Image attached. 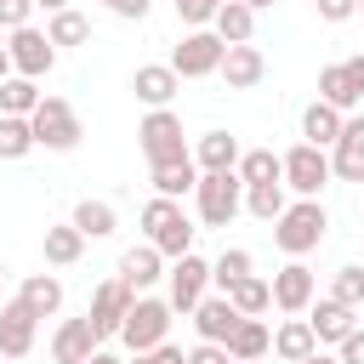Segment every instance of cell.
<instances>
[{
    "mask_svg": "<svg viewBox=\"0 0 364 364\" xmlns=\"http://www.w3.org/2000/svg\"><path fill=\"white\" fill-rule=\"evenodd\" d=\"M222 296H228V301H233L245 318H262V313L273 307V290H267V279H262V273H245V279H233Z\"/></svg>",
    "mask_w": 364,
    "mask_h": 364,
    "instance_id": "obj_29",
    "label": "cell"
},
{
    "mask_svg": "<svg viewBox=\"0 0 364 364\" xmlns=\"http://www.w3.org/2000/svg\"><path fill=\"white\" fill-rule=\"evenodd\" d=\"M250 364H262V358H250Z\"/></svg>",
    "mask_w": 364,
    "mask_h": 364,
    "instance_id": "obj_55",
    "label": "cell"
},
{
    "mask_svg": "<svg viewBox=\"0 0 364 364\" xmlns=\"http://www.w3.org/2000/svg\"><path fill=\"white\" fill-rule=\"evenodd\" d=\"M313 347H318V341H313V324H307L301 313H290V318L273 330V347H267V353H273V358H284V364H301Z\"/></svg>",
    "mask_w": 364,
    "mask_h": 364,
    "instance_id": "obj_26",
    "label": "cell"
},
{
    "mask_svg": "<svg viewBox=\"0 0 364 364\" xmlns=\"http://www.w3.org/2000/svg\"><path fill=\"white\" fill-rule=\"evenodd\" d=\"M336 358H341V364H364V330H358V324L336 341Z\"/></svg>",
    "mask_w": 364,
    "mask_h": 364,
    "instance_id": "obj_43",
    "label": "cell"
},
{
    "mask_svg": "<svg viewBox=\"0 0 364 364\" xmlns=\"http://www.w3.org/2000/svg\"><path fill=\"white\" fill-rule=\"evenodd\" d=\"M182 364H233V358H228L222 341H193V347L182 353Z\"/></svg>",
    "mask_w": 364,
    "mask_h": 364,
    "instance_id": "obj_40",
    "label": "cell"
},
{
    "mask_svg": "<svg viewBox=\"0 0 364 364\" xmlns=\"http://www.w3.org/2000/svg\"><path fill=\"white\" fill-rule=\"evenodd\" d=\"M102 6H108V11H114V17H125V23H142V17H148V6H154V0H102Z\"/></svg>",
    "mask_w": 364,
    "mask_h": 364,
    "instance_id": "obj_45",
    "label": "cell"
},
{
    "mask_svg": "<svg viewBox=\"0 0 364 364\" xmlns=\"http://www.w3.org/2000/svg\"><path fill=\"white\" fill-rule=\"evenodd\" d=\"M188 318H193V336H199V341H228V336H233V324H239L245 313H239L222 290H216V296L205 290V296H199V307H193Z\"/></svg>",
    "mask_w": 364,
    "mask_h": 364,
    "instance_id": "obj_16",
    "label": "cell"
},
{
    "mask_svg": "<svg viewBox=\"0 0 364 364\" xmlns=\"http://www.w3.org/2000/svg\"><path fill=\"white\" fill-rule=\"evenodd\" d=\"M284 205H290V199H284V182H256V188H245V210H250L256 222H273Z\"/></svg>",
    "mask_w": 364,
    "mask_h": 364,
    "instance_id": "obj_36",
    "label": "cell"
},
{
    "mask_svg": "<svg viewBox=\"0 0 364 364\" xmlns=\"http://www.w3.org/2000/svg\"><path fill=\"white\" fill-rule=\"evenodd\" d=\"M6 74H11V57H6V46H0V80H6Z\"/></svg>",
    "mask_w": 364,
    "mask_h": 364,
    "instance_id": "obj_50",
    "label": "cell"
},
{
    "mask_svg": "<svg viewBox=\"0 0 364 364\" xmlns=\"http://www.w3.org/2000/svg\"><path fill=\"white\" fill-rule=\"evenodd\" d=\"M0 46H6V28H0Z\"/></svg>",
    "mask_w": 364,
    "mask_h": 364,
    "instance_id": "obj_53",
    "label": "cell"
},
{
    "mask_svg": "<svg viewBox=\"0 0 364 364\" xmlns=\"http://www.w3.org/2000/svg\"><path fill=\"white\" fill-rule=\"evenodd\" d=\"M188 154H193V165H199V171H233L245 148H239V136H228V131H205Z\"/></svg>",
    "mask_w": 364,
    "mask_h": 364,
    "instance_id": "obj_22",
    "label": "cell"
},
{
    "mask_svg": "<svg viewBox=\"0 0 364 364\" xmlns=\"http://www.w3.org/2000/svg\"><path fill=\"white\" fill-rule=\"evenodd\" d=\"M17 296H23V307H28L34 318H57V313H63V279H57V273H28Z\"/></svg>",
    "mask_w": 364,
    "mask_h": 364,
    "instance_id": "obj_24",
    "label": "cell"
},
{
    "mask_svg": "<svg viewBox=\"0 0 364 364\" xmlns=\"http://www.w3.org/2000/svg\"><path fill=\"white\" fill-rule=\"evenodd\" d=\"M165 284H171V296H165V301H171V313H193V307H199V296L210 290V262L188 250V256H176V262L165 267Z\"/></svg>",
    "mask_w": 364,
    "mask_h": 364,
    "instance_id": "obj_10",
    "label": "cell"
},
{
    "mask_svg": "<svg viewBox=\"0 0 364 364\" xmlns=\"http://www.w3.org/2000/svg\"><path fill=\"white\" fill-rule=\"evenodd\" d=\"M131 301H136V290H131L125 279H102V284L91 290V307H85V318H91V330H97V341H108V336H119V324H125V313H131Z\"/></svg>",
    "mask_w": 364,
    "mask_h": 364,
    "instance_id": "obj_11",
    "label": "cell"
},
{
    "mask_svg": "<svg viewBox=\"0 0 364 364\" xmlns=\"http://www.w3.org/2000/svg\"><path fill=\"white\" fill-rule=\"evenodd\" d=\"M193 205H199V222H205V228H228V222L245 210V182H239V171H199Z\"/></svg>",
    "mask_w": 364,
    "mask_h": 364,
    "instance_id": "obj_5",
    "label": "cell"
},
{
    "mask_svg": "<svg viewBox=\"0 0 364 364\" xmlns=\"http://www.w3.org/2000/svg\"><path fill=\"white\" fill-rule=\"evenodd\" d=\"M85 364H119V358H114V353H102V347H97V353H91V358H85Z\"/></svg>",
    "mask_w": 364,
    "mask_h": 364,
    "instance_id": "obj_49",
    "label": "cell"
},
{
    "mask_svg": "<svg viewBox=\"0 0 364 364\" xmlns=\"http://www.w3.org/2000/svg\"><path fill=\"white\" fill-rule=\"evenodd\" d=\"M267 290H273V307H279V313H307V301L318 296V279H313V267H307L301 256H290V262L267 279Z\"/></svg>",
    "mask_w": 364,
    "mask_h": 364,
    "instance_id": "obj_12",
    "label": "cell"
},
{
    "mask_svg": "<svg viewBox=\"0 0 364 364\" xmlns=\"http://www.w3.org/2000/svg\"><path fill=\"white\" fill-rule=\"evenodd\" d=\"M341 119H347L341 108H330V102H318V97H313V102L301 108V142H313V148H330V142L341 136Z\"/></svg>",
    "mask_w": 364,
    "mask_h": 364,
    "instance_id": "obj_27",
    "label": "cell"
},
{
    "mask_svg": "<svg viewBox=\"0 0 364 364\" xmlns=\"http://www.w3.org/2000/svg\"><path fill=\"white\" fill-rule=\"evenodd\" d=\"M34 6H40V11H46V17H51V11H63V6H68V0H34Z\"/></svg>",
    "mask_w": 364,
    "mask_h": 364,
    "instance_id": "obj_48",
    "label": "cell"
},
{
    "mask_svg": "<svg viewBox=\"0 0 364 364\" xmlns=\"http://www.w3.org/2000/svg\"><path fill=\"white\" fill-rule=\"evenodd\" d=\"M6 57H11V74H28V80H46V74L57 68V46H51L46 28H34V23H23V28L6 34Z\"/></svg>",
    "mask_w": 364,
    "mask_h": 364,
    "instance_id": "obj_8",
    "label": "cell"
},
{
    "mask_svg": "<svg viewBox=\"0 0 364 364\" xmlns=\"http://www.w3.org/2000/svg\"><path fill=\"white\" fill-rule=\"evenodd\" d=\"M131 364H182V347L165 336L159 347H148V353H131Z\"/></svg>",
    "mask_w": 364,
    "mask_h": 364,
    "instance_id": "obj_42",
    "label": "cell"
},
{
    "mask_svg": "<svg viewBox=\"0 0 364 364\" xmlns=\"http://www.w3.org/2000/svg\"><path fill=\"white\" fill-rule=\"evenodd\" d=\"M279 165H284V188H290L296 199H318V193L336 182V176H330V148H313V142L284 148Z\"/></svg>",
    "mask_w": 364,
    "mask_h": 364,
    "instance_id": "obj_6",
    "label": "cell"
},
{
    "mask_svg": "<svg viewBox=\"0 0 364 364\" xmlns=\"http://www.w3.org/2000/svg\"><path fill=\"white\" fill-rule=\"evenodd\" d=\"M34 154V125L23 114H0V159H28Z\"/></svg>",
    "mask_w": 364,
    "mask_h": 364,
    "instance_id": "obj_35",
    "label": "cell"
},
{
    "mask_svg": "<svg viewBox=\"0 0 364 364\" xmlns=\"http://www.w3.org/2000/svg\"><path fill=\"white\" fill-rule=\"evenodd\" d=\"M165 336H171V301L136 296L131 313H125V324H119V341H125L131 353H148V347H159Z\"/></svg>",
    "mask_w": 364,
    "mask_h": 364,
    "instance_id": "obj_7",
    "label": "cell"
},
{
    "mask_svg": "<svg viewBox=\"0 0 364 364\" xmlns=\"http://www.w3.org/2000/svg\"><path fill=\"white\" fill-rule=\"evenodd\" d=\"M301 364H341V358H336V353H324V347H313V353H307Z\"/></svg>",
    "mask_w": 364,
    "mask_h": 364,
    "instance_id": "obj_47",
    "label": "cell"
},
{
    "mask_svg": "<svg viewBox=\"0 0 364 364\" xmlns=\"http://www.w3.org/2000/svg\"><path fill=\"white\" fill-rule=\"evenodd\" d=\"M114 279H125V284L142 296L148 284H159V279H165V256H159V250L142 239V245H131V250L119 256V273H114Z\"/></svg>",
    "mask_w": 364,
    "mask_h": 364,
    "instance_id": "obj_20",
    "label": "cell"
},
{
    "mask_svg": "<svg viewBox=\"0 0 364 364\" xmlns=\"http://www.w3.org/2000/svg\"><path fill=\"white\" fill-rule=\"evenodd\" d=\"M250 267H256V262H250V250H245V245H228V250L210 262V284H216V290H228V284H233V279H245Z\"/></svg>",
    "mask_w": 364,
    "mask_h": 364,
    "instance_id": "obj_37",
    "label": "cell"
},
{
    "mask_svg": "<svg viewBox=\"0 0 364 364\" xmlns=\"http://www.w3.org/2000/svg\"><path fill=\"white\" fill-rule=\"evenodd\" d=\"M176 17H182L188 28H210V17H216V0H176Z\"/></svg>",
    "mask_w": 364,
    "mask_h": 364,
    "instance_id": "obj_39",
    "label": "cell"
},
{
    "mask_svg": "<svg viewBox=\"0 0 364 364\" xmlns=\"http://www.w3.org/2000/svg\"><path fill=\"white\" fill-rule=\"evenodd\" d=\"M341 68H347V80H353V85H358V97H364V51H358V57H347Z\"/></svg>",
    "mask_w": 364,
    "mask_h": 364,
    "instance_id": "obj_46",
    "label": "cell"
},
{
    "mask_svg": "<svg viewBox=\"0 0 364 364\" xmlns=\"http://www.w3.org/2000/svg\"><path fill=\"white\" fill-rule=\"evenodd\" d=\"M222 40L210 34V28H188L182 40H176V51H171V68L182 74V80H205V74H216L222 68Z\"/></svg>",
    "mask_w": 364,
    "mask_h": 364,
    "instance_id": "obj_9",
    "label": "cell"
},
{
    "mask_svg": "<svg viewBox=\"0 0 364 364\" xmlns=\"http://www.w3.org/2000/svg\"><path fill=\"white\" fill-rule=\"evenodd\" d=\"M216 6H222V0H216Z\"/></svg>",
    "mask_w": 364,
    "mask_h": 364,
    "instance_id": "obj_57",
    "label": "cell"
},
{
    "mask_svg": "<svg viewBox=\"0 0 364 364\" xmlns=\"http://www.w3.org/2000/svg\"><path fill=\"white\" fill-rule=\"evenodd\" d=\"M131 91H136L142 108H171L176 91H182V74H176L171 63H142V68L131 74Z\"/></svg>",
    "mask_w": 364,
    "mask_h": 364,
    "instance_id": "obj_15",
    "label": "cell"
},
{
    "mask_svg": "<svg viewBox=\"0 0 364 364\" xmlns=\"http://www.w3.org/2000/svg\"><path fill=\"white\" fill-rule=\"evenodd\" d=\"M97 347H102V341H97V330H91L85 313H80V318H63L57 336H51V358H57V364H85Z\"/></svg>",
    "mask_w": 364,
    "mask_h": 364,
    "instance_id": "obj_19",
    "label": "cell"
},
{
    "mask_svg": "<svg viewBox=\"0 0 364 364\" xmlns=\"http://www.w3.org/2000/svg\"><path fill=\"white\" fill-rule=\"evenodd\" d=\"M301 318L313 324V341H318V347H336V341H341V336L358 324V313H353V307H341L336 296H313Z\"/></svg>",
    "mask_w": 364,
    "mask_h": 364,
    "instance_id": "obj_17",
    "label": "cell"
},
{
    "mask_svg": "<svg viewBox=\"0 0 364 364\" xmlns=\"http://www.w3.org/2000/svg\"><path fill=\"white\" fill-rule=\"evenodd\" d=\"M245 6H250V11H267V6H279V0H245Z\"/></svg>",
    "mask_w": 364,
    "mask_h": 364,
    "instance_id": "obj_51",
    "label": "cell"
},
{
    "mask_svg": "<svg viewBox=\"0 0 364 364\" xmlns=\"http://www.w3.org/2000/svg\"><path fill=\"white\" fill-rule=\"evenodd\" d=\"M34 336H40V318H34L28 307H23V296L0 301V358L23 364V358L34 353Z\"/></svg>",
    "mask_w": 364,
    "mask_h": 364,
    "instance_id": "obj_13",
    "label": "cell"
},
{
    "mask_svg": "<svg viewBox=\"0 0 364 364\" xmlns=\"http://www.w3.org/2000/svg\"><path fill=\"white\" fill-rule=\"evenodd\" d=\"M0 279H6V262H0Z\"/></svg>",
    "mask_w": 364,
    "mask_h": 364,
    "instance_id": "obj_52",
    "label": "cell"
},
{
    "mask_svg": "<svg viewBox=\"0 0 364 364\" xmlns=\"http://www.w3.org/2000/svg\"><path fill=\"white\" fill-rule=\"evenodd\" d=\"M40 250H46V267H74L85 256V233L74 222H51L46 239H40Z\"/></svg>",
    "mask_w": 364,
    "mask_h": 364,
    "instance_id": "obj_23",
    "label": "cell"
},
{
    "mask_svg": "<svg viewBox=\"0 0 364 364\" xmlns=\"http://www.w3.org/2000/svg\"><path fill=\"white\" fill-rule=\"evenodd\" d=\"M358 222H364V210H358Z\"/></svg>",
    "mask_w": 364,
    "mask_h": 364,
    "instance_id": "obj_56",
    "label": "cell"
},
{
    "mask_svg": "<svg viewBox=\"0 0 364 364\" xmlns=\"http://www.w3.org/2000/svg\"><path fill=\"white\" fill-rule=\"evenodd\" d=\"M330 296H336L341 307H353V313H364V267H358V262H347V267H336V279H330Z\"/></svg>",
    "mask_w": 364,
    "mask_h": 364,
    "instance_id": "obj_38",
    "label": "cell"
},
{
    "mask_svg": "<svg viewBox=\"0 0 364 364\" xmlns=\"http://www.w3.org/2000/svg\"><path fill=\"white\" fill-rule=\"evenodd\" d=\"M34 17V0H0V28L11 34V28H23Z\"/></svg>",
    "mask_w": 364,
    "mask_h": 364,
    "instance_id": "obj_41",
    "label": "cell"
},
{
    "mask_svg": "<svg viewBox=\"0 0 364 364\" xmlns=\"http://www.w3.org/2000/svg\"><path fill=\"white\" fill-rule=\"evenodd\" d=\"M28 125H34V148H46V154H74L80 136H85V125H80V114H74L68 97H40V108L28 114Z\"/></svg>",
    "mask_w": 364,
    "mask_h": 364,
    "instance_id": "obj_4",
    "label": "cell"
},
{
    "mask_svg": "<svg viewBox=\"0 0 364 364\" xmlns=\"http://www.w3.org/2000/svg\"><path fill=\"white\" fill-rule=\"evenodd\" d=\"M40 97H46V91H40V80H28V74H6V80H0V114H23V119H28V114L40 108Z\"/></svg>",
    "mask_w": 364,
    "mask_h": 364,
    "instance_id": "obj_31",
    "label": "cell"
},
{
    "mask_svg": "<svg viewBox=\"0 0 364 364\" xmlns=\"http://www.w3.org/2000/svg\"><path fill=\"white\" fill-rule=\"evenodd\" d=\"M68 222H74V228H80V233H85V239H108V233H114V228H119V210H114V205H108V199H80V205H74V216H68Z\"/></svg>",
    "mask_w": 364,
    "mask_h": 364,
    "instance_id": "obj_30",
    "label": "cell"
},
{
    "mask_svg": "<svg viewBox=\"0 0 364 364\" xmlns=\"http://www.w3.org/2000/svg\"><path fill=\"white\" fill-rule=\"evenodd\" d=\"M233 171H239V182H245V188H256V182H284V165H279V154H273V148H245Z\"/></svg>",
    "mask_w": 364,
    "mask_h": 364,
    "instance_id": "obj_33",
    "label": "cell"
},
{
    "mask_svg": "<svg viewBox=\"0 0 364 364\" xmlns=\"http://www.w3.org/2000/svg\"><path fill=\"white\" fill-rule=\"evenodd\" d=\"M222 80H228V91H256L262 85V74H267V57H262V46H228L222 51V68H216Z\"/></svg>",
    "mask_w": 364,
    "mask_h": 364,
    "instance_id": "obj_18",
    "label": "cell"
},
{
    "mask_svg": "<svg viewBox=\"0 0 364 364\" xmlns=\"http://www.w3.org/2000/svg\"><path fill=\"white\" fill-rule=\"evenodd\" d=\"M46 40H51V46H85V40H91V17L74 11V6H63V11L46 17Z\"/></svg>",
    "mask_w": 364,
    "mask_h": 364,
    "instance_id": "obj_32",
    "label": "cell"
},
{
    "mask_svg": "<svg viewBox=\"0 0 364 364\" xmlns=\"http://www.w3.org/2000/svg\"><path fill=\"white\" fill-rule=\"evenodd\" d=\"M267 228H273V245H279L284 256H313V250L324 245V233H330V216H324L318 199H296V205H284Z\"/></svg>",
    "mask_w": 364,
    "mask_h": 364,
    "instance_id": "obj_2",
    "label": "cell"
},
{
    "mask_svg": "<svg viewBox=\"0 0 364 364\" xmlns=\"http://www.w3.org/2000/svg\"><path fill=\"white\" fill-rule=\"evenodd\" d=\"M330 176L336 182H364V114L341 119V136L330 142Z\"/></svg>",
    "mask_w": 364,
    "mask_h": 364,
    "instance_id": "obj_14",
    "label": "cell"
},
{
    "mask_svg": "<svg viewBox=\"0 0 364 364\" xmlns=\"http://www.w3.org/2000/svg\"><path fill=\"white\" fill-rule=\"evenodd\" d=\"M136 228H142V239L165 256V262H176V256H188L193 250V222L182 216V199H165V193H154L148 205H142V216H136Z\"/></svg>",
    "mask_w": 364,
    "mask_h": 364,
    "instance_id": "obj_1",
    "label": "cell"
},
{
    "mask_svg": "<svg viewBox=\"0 0 364 364\" xmlns=\"http://www.w3.org/2000/svg\"><path fill=\"white\" fill-rule=\"evenodd\" d=\"M313 6H318V17H324V23H347V17L358 11V0H313Z\"/></svg>",
    "mask_w": 364,
    "mask_h": 364,
    "instance_id": "obj_44",
    "label": "cell"
},
{
    "mask_svg": "<svg viewBox=\"0 0 364 364\" xmlns=\"http://www.w3.org/2000/svg\"><path fill=\"white\" fill-rule=\"evenodd\" d=\"M318 102H330V108L353 114L364 97H358V85L347 80V68H341V63H324V68H318Z\"/></svg>",
    "mask_w": 364,
    "mask_h": 364,
    "instance_id": "obj_28",
    "label": "cell"
},
{
    "mask_svg": "<svg viewBox=\"0 0 364 364\" xmlns=\"http://www.w3.org/2000/svg\"><path fill=\"white\" fill-rule=\"evenodd\" d=\"M222 347H228V358H233V364H250V358H267L273 330H267L262 318H239V324H233V336H228Z\"/></svg>",
    "mask_w": 364,
    "mask_h": 364,
    "instance_id": "obj_25",
    "label": "cell"
},
{
    "mask_svg": "<svg viewBox=\"0 0 364 364\" xmlns=\"http://www.w3.org/2000/svg\"><path fill=\"white\" fill-rule=\"evenodd\" d=\"M210 34H216L222 46H245V40H256V11H250L245 0H222L216 17H210Z\"/></svg>",
    "mask_w": 364,
    "mask_h": 364,
    "instance_id": "obj_21",
    "label": "cell"
},
{
    "mask_svg": "<svg viewBox=\"0 0 364 364\" xmlns=\"http://www.w3.org/2000/svg\"><path fill=\"white\" fill-rule=\"evenodd\" d=\"M136 148H142L148 171H154V165L193 159V154H188V131H182V114H176V108H148V114H142V125H136Z\"/></svg>",
    "mask_w": 364,
    "mask_h": 364,
    "instance_id": "obj_3",
    "label": "cell"
},
{
    "mask_svg": "<svg viewBox=\"0 0 364 364\" xmlns=\"http://www.w3.org/2000/svg\"><path fill=\"white\" fill-rule=\"evenodd\" d=\"M358 11H364V0H358Z\"/></svg>",
    "mask_w": 364,
    "mask_h": 364,
    "instance_id": "obj_54",
    "label": "cell"
},
{
    "mask_svg": "<svg viewBox=\"0 0 364 364\" xmlns=\"http://www.w3.org/2000/svg\"><path fill=\"white\" fill-rule=\"evenodd\" d=\"M154 193H165V199H182V193H193V182H199V165L193 159H176V165H154Z\"/></svg>",
    "mask_w": 364,
    "mask_h": 364,
    "instance_id": "obj_34",
    "label": "cell"
}]
</instances>
